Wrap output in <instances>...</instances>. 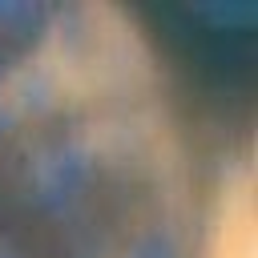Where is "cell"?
<instances>
[{
  "label": "cell",
  "instance_id": "obj_1",
  "mask_svg": "<svg viewBox=\"0 0 258 258\" xmlns=\"http://www.w3.org/2000/svg\"><path fill=\"white\" fill-rule=\"evenodd\" d=\"M157 56L177 81V93L189 101L194 117L218 125H246L254 101V32H214L189 28V16L161 12Z\"/></svg>",
  "mask_w": 258,
  "mask_h": 258
}]
</instances>
